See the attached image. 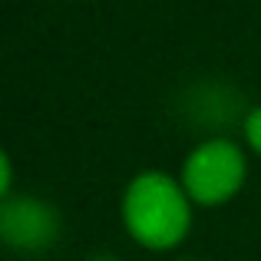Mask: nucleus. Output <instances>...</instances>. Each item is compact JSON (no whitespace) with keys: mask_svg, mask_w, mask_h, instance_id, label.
<instances>
[{"mask_svg":"<svg viewBox=\"0 0 261 261\" xmlns=\"http://www.w3.org/2000/svg\"><path fill=\"white\" fill-rule=\"evenodd\" d=\"M192 208L195 205L175 175L146 169L126 182L119 215L136 245L146 251H172L192 231Z\"/></svg>","mask_w":261,"mask_h":261,"instance_id":"f257e3e1","label":"nucleus"},{"mask_svg":"<svg viewBox=\"0 0 261 261\" xmlns=\"http://www.w3.org/2000/svg\"><path fill=\"white\" fill-rule=\"evenodd\" d=\"M245 178H248V155L228 136L202 139L178 169L185 195L192 198V205H202V208H218L231 202L242 192Z\"/></svg>","mask_w":261,"mask_h":261,"instance_id":"f03ea898","label":"nucleus"},{"mask_svg":"<svg viewBox=\"0 0 261 261\" xmlns=\"http://www.w3.org/2000/svg\"><path fill=\"white\" fill-rule=\"evenodd\" d=\"M0 242L13 251L37 255L60 242V212L40 195H7L0 202Z\"/></svg>","mask_w":261,"mask_h":261,"instance_id":"7ed1b4c3","label":"nucleus"},{"mask_svg":"<svg viewBox=\"0 0 261 261\" xmlns=\"http://www.w3.org/2000/svg\"><path fill=\"white\" fill-rule=\"evenodd\" d=\"M242 139H245V146H248V152L261 155V102L245 113V119H242Z\"/></svg>","mask_w":261,"mask_h":261,"instance_id":"20e7f679","label":"nucleus"},{"mask_svg":"<svg viewBox=\"0 0 261 261\" xmlns=\"http://www.w3.org/2000/svg\"><path fill=\"white\" fill-rule=\"evenodd\" d=\"M10 189H13V162L7 155V149H0V202L10 195Z\"/></svg>","mask_w":261,"mask_h":261,"instance_id":"39448f33","label":"nucleus"}]
</instances>
